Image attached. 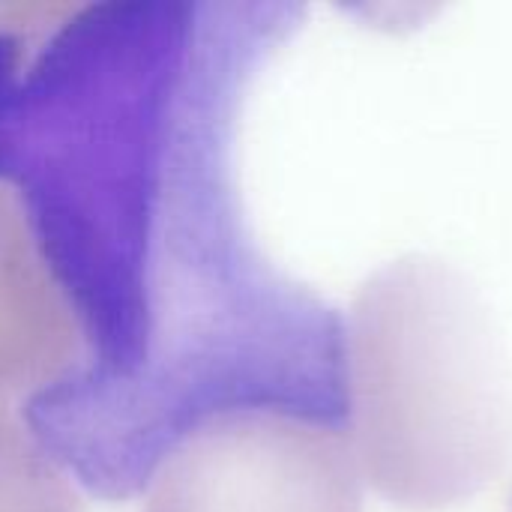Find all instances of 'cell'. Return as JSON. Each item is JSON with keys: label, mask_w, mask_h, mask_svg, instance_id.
<instances>
[{"label": "cell", "mask_w": 512, "mask_h": 512, "mask_svg": "<svg viewBox=\"0 0 512 512\" xmlns=\"http://www.w3.org/2000/svg\"><path fill=\"white\" fill-rule=\"evenodd\" d=\"M294 3L132 0L0 30V183L84 333L27 408L90 495L150 489L252 420L345 429V318L258 249L237 192L246 93Z\"/></svg>", "instance_id": "1"}, {"label": "cell", "mask_w": 512, "mask_h": 512, "mask_svg": "<svg viewBox=\"0 0 512 512\" xmlns=\"http://www.w3.org/2000/svg\"><path fill=\"white\" fill-rule=\"evenodd\" d=\"M348 441L396 507L438 512L498 477L512 444V369L480 288L435 255H402L345 321Z\"/></svg>", "instance_id": "2"}, {"label": "cell", "mask_w": 512, "mask_h": 512, "mask_svg": "<svg viewBox=\"0 0 512 512\" xmlns=\"http://www.w3.org/2000/svg\"><path fill=\"white\" fill-rule=\"evenodd\" d=\"M510 512H512V501H510Z\"/></svg>", "instance_id": "3"}]
</instances>
